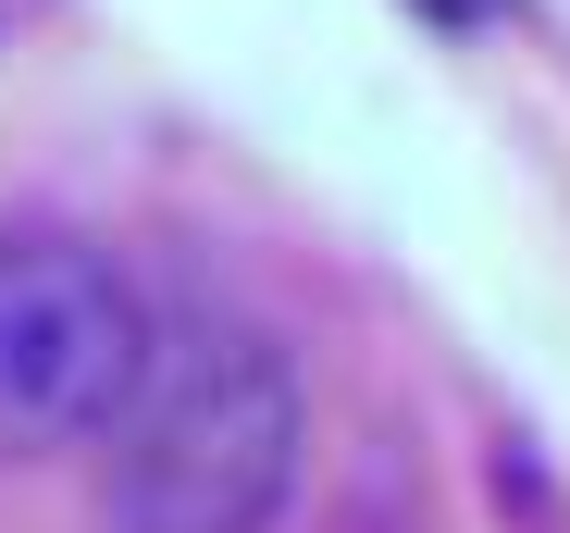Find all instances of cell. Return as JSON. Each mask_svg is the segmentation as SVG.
Listing matches in <instances>:
<instances>
[{"label": "cell", "mask_w": 570, "mask_h": 533, "mask_svg": "<svg viewBox=\"0 0 570 533\" xmlns=\"http://www.w3.org/2000/svg\"><path fill=\"white\" fill-rule=\"evenodd\" d=\"M112 533H273L311 472V373L261 310L236 298H161L137 385L100 422Z\"/></svg>", "instance_id": "6da1fadb"}, {"label": "cell", "mask_w": 570, "mask_h": 533, "mask_svg": "<svg viewBox=\"0 0 570 533\" xmlns=\"http://www.w3.org/2000/svg\"><path fill=\"white\" fill-rule=\"evenodd\" d=\"M149 347V298L112 248L62 224H0V460L87 447Z\"/></svg>", "instance_id": "7a4b0ae2"}]
</instances>
